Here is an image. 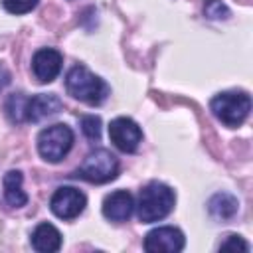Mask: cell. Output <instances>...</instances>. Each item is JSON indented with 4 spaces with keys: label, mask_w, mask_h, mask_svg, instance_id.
Listing matches in <instances>:
<instances>
[{
    "label": "cell",
    "mask_w": 253,
    "mask_h": 253,
    "mask_svg": "<svg viewBox=\"0 0 253 253\" xmlns=\"http://www.w3.org/2000/svg\"><path fill=\"white\" fill-rule=\"evenodd\" d=\"M176 204V194L170 186L162 182H150L140 190L136 213L142 223H154L166 217Z\"/></svg>",
    "instance_id": "6da1fadb"
},
{
    "label": "cell",
    "mask_w": 253,
    "mask_h": 253,
    "mask_svg": "<svg viewBox=\"0 0 253 253\" xmlns=\"http://www.w3.org/2000/svg\"><path fill=\"white\" fill-rule=\"evenodd\" d=\"M65 89L71 97H75L87 105H93V107L101 105L111 93L109 85L99 75L89 71L85 65H75L69 69V73L65 77Z\"/></svg>",
    "instance_id": "7a4b0ae2"
},
{
    "label": "cell",
    "mask_w": 253,
    "mask_h": 253,
    "mask_svg": "<svg viewBox=\"0 0 253 253\" xmlns=\"http://www.w3.org/2000/svg\"><path fill=\"white\" fill-rule=\"evenodd\" d=\"M210 109L217 121H221L225 126L235 128L247 119L251 111V99L243 91H225V93H217L211 99Z\"/></svg>",
    "instance_id": "3957f363"
},
{
    "label": "cell",
    "mask_w": 253,
    "mask_h": 253,
    "mask_svg": "<svg viewBox=\"0 0 253 253\" xmlns=\"http://www.w3.org/2000/svg\"><path fill=\"white\" fill-rule=\"evenodd\" d=\"M119 174V160L107 148H97L85 156L81 166L75 170V176L91 182V184H105L115 180Z\"/></svg>",
    "instance_id": "277c9868"
},
{
    "label": "cell",
    "mask_w": 253,
    "mask_h": 253,
    "mask_svg": "<svg viewBox=\"0 0 253 253\" xmlns=\"http://www.w3.org/2000/svg\"><path fill=\"white\" fill-rule=\"evenodd\" d=\"M73 146V130L63 125L55 123L51 126H45L38 134V152L47 162H59Z\"/></svg>",
    "instance_id": "5b68a950"
},
{
    "label": "cell",
    "mask_w": 253,
    "mask_h": 253,
    "mask_svg": "<svg viewBox=\"0 0 253 253\" xmlns=\"http://www.w3.org/2000/svg\"><path fill=\"white\" fill-rule=\"evenodd\" d=\"M87 206V198L81 190L73 188V186H61L53 192L51 200H49V208L53 211V215H57L59 219H73L77 217Z\"/></svg>",
    "instance_id": "8992f818"
},
{
    "label": "cell",
    "mask_w": 253,
    "mask_h": 253,
    "mask_svg": "<svg viewBox=\"0 0 253 253\" xmlns=\"http://www.w3.org/2000/svg\"><path fill=\"white\" fill-rule=\"evenodd\" d=\"M186 245V237L178 227L162 225L146 233L144 249L148 253H178Z\"/></svg>",
    "instance_id": "52a82bcc"
},
{
    "label": "cell",
    "mask_w": 253,
    "mask_h": 253,
    "mask_svg": "<svg viewBox=\"0 0 253 253\" xmlns=\"http://www.w3.org/2000/svg\"><path fill=\"white\" fill-rule=\"evenodd\" d=\"M109 138L111 142L123 152H134L142 142L140 126L128 117H117L109 125Z\"/></svg>",
    "instance_id": "ba28073f"
},
{
    "label": "cell",
    "mask_w": 253,
    "mask_h": 253,
    "mask_svg": "<svg viewBox=\"0 0 253 253\" xmlns=\"http://www.w3.org/2000/svg\"><path fill=\"white\" fill-rule=\"evenodd\" d=\"M63 57L53 47H42L32 57V71L40 83H51L61 71Z\"/></svg>",
    "instance_id": "9c48e42d"
},
{
    "label": "cell",
    "mask_w": 253,
    "mask_h": 253,
    "mask_svg": "<svg viewBox=\"0 0 253 253\" xmlns=\"http://www.w3.org/2000/svg\"><path fill=\"white\" fill-rule=\"evenodd\" d=\"M134 211V200L130 192L117 190L103 200V215L111 221H126Z\"/></svg>",
    "instance_id": "30bf717a"
},
{
    "label": "cell",
    "mask_w": 253,
    "mask_h": 253,
    "mask_svg": "<svg viewBox=\"0 0 253 253\" xmlns=\"http://www.w3.org/2000/svg\"><path fill=\"white\" fill-rule=\"evenodd\" d=\"M63 107L61 99L53 93H40L32 99H28V107H26V121L32 123H40L55 113H59Z\"/></svg>",
    "instance_id": "8fae6325"
},
{
    "label": "cell",
    "mask_w": 253,
    "mask_h": 253,
    "mask_svg": "<svg viewBox=\"0 0 253 253\" xmlns=\"http://www.w3.org/2000/svg\"><path fill=\"white\" fill-rule=\"evenodd\" d=\"M32 245L40 253H53L61 247V233L51 223H40L32 233Z\"/></svg>",
    "instance_id": "7c38bea8"
},
{
    "label": "cell",
    "mask_w": 253,
    "mask_h": 253,
    "mask_svg": "<svg viewBox=\"0 0 253 253\" xmlns=\"http://www.w3.org/2000/svg\"><path fill=\"white\" fill-rule=\"evenodd\" d=\"M239 210V202L237 198H233L231 194H225V192H219L215 196H211V200L208 202V211L213 219H231Z\"/></svg>",
    "instance_id": "4fadbf2b"
},
{
    "label": "cell",
    "mask_w": 253,
    "mask_h": 253,
    "mask_svg": "<svg viewBox=\"0 0 253 253\" xmlns=\"http://www.w3.org/2000/svg\"><path fill=\"white\" fill-rule=\"evenodd\" d=\"M22 182H24V178H22L20 170H10L4 176V198L12 208H22L28 202Z\"/></svg>",
    "instance_id": "5bb4252c"
},
{
    "label": "cell",
    "mask_w": 253,
    "mask_h": 253,
    "mask_svg": "<svg viewBox=\"0 0 253 253\" xmlns=\"http://www.w3.org/2000/svg\"><path fill=\"white\" fill-rule=\"evenodd\" d=\"M26 107H28V97H24L22 93L10 95V99L6 101L8 119L12 123H26Z\"/></svg>",
    "instance_id": "9a60e30c"
},
{
    "label": "cell",
    "mask_w": 253,
    "mask_h": 253,
    "mask_svg": "<svg viewBox=\"0 0 253 253\" xmlns=\"http://www.w3.org/2000/svg\"><path fill=\"white\" fill-rule=\"evenodd\" d=\"M81 130L89 140H99L101 138V119L95 115L81 117Z\"/></svg>",
    "instance_id": "2e32d148"
},
{
    "label": "cell",
    "mask_w": 253,
    "mask_h": 253,
    "mask_svg": "<svg viewBox=\"0 0 253 253\" xmlns=\"http://www.w3.org/2000/svg\"><path fill=\"white\" fill-rule=\"evenodd\" d=\"M204 14L210 20H225L229 16V8L221 0H204Z\"/></svg>",
    "instance_id": "e0dca14e"
},
{
    "label": "cell",
    "mask_w": 253,
    "mask_h": 253,
    "mask_svg": "<svg viewBox=\"0 0 253 253\" xmlns=\"http://www.w3.org/2000/svg\"><path fill=\"white\" fill-rule=\"evenodd\" d=\"M40 0H2V6L10 14H28L38 6Z\"/></svg>",
    "instance_id": "ac0fdd59"
},
{
    "label": "cell",
    "mask_w": 253,
    "mask_h": 253,
    "mask_svg": "<svg viewBox=\"0 0 253 253\" xmlns=\"http://www.w3.org/2000/svg\"><path fill=\"white\" fill-rule=\"evenodd\" d=\"M249 251L251 247H249V243L247 241H243V237H239V235H227V239L219 245V251Z\"/></svg>",
    "instance_id": "d6986e66"
},
{
    "label": "cell",
    "mask_w": 253,
    "mask_h": 253,
    "mask_svg": "<svg viewBox=\"0 0 253 253\" xmlns=\"http://www.w3.org/2000/svg\"><path fill=\"white\" fill-rule=\"evenodd\" d=\"M10 71L4 67V65H0V91H4L6 87H8V83H10Z\"/></svg>",
    "instance_id": "ffe728a7"
}]
</instances>
